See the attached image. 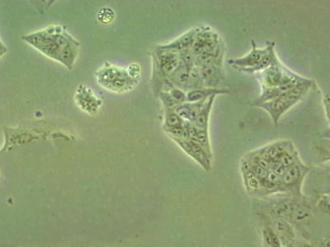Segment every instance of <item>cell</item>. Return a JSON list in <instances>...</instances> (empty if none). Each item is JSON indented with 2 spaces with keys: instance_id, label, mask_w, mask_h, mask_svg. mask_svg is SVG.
<instances>
[{
  "instance_id": "cell-1",
  "label": "cell",
  "mask_w": 330,
  "mask_h": 247,
  "mask_svg": "<svg viewBox=\"0 0 330 247\" xmlns=\"http://www.w3.org/2000/svg\"><path fill=\"white\" fill-rule=\"evenodd\" d=\"M259 73V79L262 89H276L301 77L286 68L279 60H276L270 67Z\"/></svg>"
},
{
  "instance_id": "cell-2",
  "label": "cell",
  "mask_w": 330,
  "mask_h": 247,
  "mask_svg": "<svg viewBox=\"0 0 330 247\" xmlns=\"http://www.w3.org/2000/svg\"><path fill=\"white\" fill-rule=\"evenodd\" d=\"M309 172V167L301 160L287 167L281 178L282 190L290 192L294 195H302V183Z\"/></svg>"
},
{
  "instance_id": "cell-3",
  "label": "cell",
  "mask_w": 330,
  "mask_h": 247,
  "mask_svg": "<svg viewBox=\"0 0 330 247\" xmlns=\"http://www.w3.org/2000/svg\"><path fill=\"white\" fill-rule=\"evenodd\" d=\"M274 45V42H267L265 48L259 49L254 41H252V49L249 54H247L244 57L228 60L227 63L237 70L239 68H254L262 62V60L269 52L270 49Z\"/></svg>"
},
{
  "instance_id": "cell-4",
  "label": "cell",
  "mask_w": 330,
  "mask_h": 247,
  "mask_svg": "<svg viewBox=\"0 0 330 247\" xmlns=\"http://www.w3.org/2000/svg\"><path fill=\"white\" fill-rule=\"evenodd\" d=\"M200 30H201V27L191 29L189 31H187L186 33L182 35L181 37H178V39L170 42L169 44L161 45L160 46V49L172 50L177 53H181L186 49H191L195 38L198 34Z\"/></svg>"
},
{
  "instance_id": "cell-5",
  "label": "cell",
  "mask_w": 330,
  "mask_h": 247,
  "mask_svg": "<svg viewBox=\"0 0 330 247\" xmlns=\"http://www.w3.org/2000/svg\"><path fill=\"white\" fill-rule=\"evenodd\" d=\"M198 68L205 88L217 89L218 84L223 78L222 66L204 65H201Z\"/></svg>"
},
{
  "instance_id": "cell-6",
  "label": "cell",
  "mask_w": 330,
  "mask_h": 247,
  "mask_svg": "<svg viewBox=\"0 0 330 247\" xmlns=\"http://www.w3.org/2000/svg\"><path fill=\"white\" fill-rule=\"evenodd\" d=\"M257 107L266 111L270 114L273 123L277 125L281 117L289 109H291L292 106H291L288 102H286L283 98L278 97V98L273 99V100H271L268 102H263Z\"/></svg>"
},
{
  "instance_id": "cell-7",
  "label": "cell",
  "mask_w": 330,
  "mask_h": 247,
  "mask_svg": "<svg viewBox=\"0 0 330 247\" xmlns=\"http://www.w3.org/2000/svg\"><path fill=\"white\" fill-rule=\"evenodd\" d=\"M296 201L291 199H285L278 201L270 206V213L275 217V219H290Z\"/></svg>"
},
{
  "instance_id": "cell-8",
  "label": "cell",
  "mask_w": 330,
  "mask_h": 247,
  "mask_svg": "<svg viewBox=\"0 0 330 247\" xmlns=\"http://www.w3.org/2000/svg\"><path fill=\"white\" fill-rule=\"evenodd\" d=\"M190 71L191 70L189 68H187L186 66L180 61L178 68H176L175 71L168 77V82L174 88L181 89L187 92Z\"/></svg>"
},
{
  "instance_id": "cell-9",
  "label": "cell",
  "mask_w": 330,
  "mask_h": 247,
  "mask_svg": "<svg viewBox=\"0 0 330 247\" xmlns=\"http://www.w3.org/2000/svg\"><path fill=\"white\" fill-rule=\"evenodd\" d=\"M230 91L225 89H211V88H202V89L192 90L187 92V102H197L204 101L209 98L210 96H217L221 94H229Z\"/></svg>"
},
{
  "instance_id": "cell-10",
  "label": "cell",
  "mask_w": 330,
  "mask_h": 247,
  "mask_svg": "<svg viewBox=\"0 0 330 247\" xmlns=\"http://www.w3.org/2000/svg\"><path fill=\"white\" fill-rule=\"evenodd\" d=\"M271 226L273 227V230L275 231L276 233L279 237L282 245L283 244V242L285 244H286V243L291 242V240L294 239L295 233H294L293 229H292L288 222L285 219H274Z\"/></svg>"
},
{
  "instance_id": "cell-11",
  "label": "cell",
  "mask_w": 330,
  "mask_h": 247,
  "mask_svg": "<svg viewBox=\"0 0 330 247\" xmlns=\"http://www.w3.org/2000/svg\"><path fill=\"white\" fill-rule=\"evenodd\" d=\"M215 97L216 96H210L202 105V108L193 122L194 125L198 129H208L209 127L210 114L212 112Z\"/></svg>"
},
{
  "instance_id": "cell-12",
  "label": "cell",
  "mask_w": 330,
  "mask_h": 247,
  "mask_svg": "<svg viewBox=\"0 0 330 247\" xmlns=\"http://www.w3.org/2000/svg\"><path fill=\"white\" fill-rule=\"evenodd\" d=\"M311 208L307 203L296 202L290 219L297 224H306L311 219Z\"/></svg>"
},
{
  "instance_id": "cell-13",
  "label": "cell",
  "mask_w": 330,
  "mask_h": 247,
  "mask_svg": "<svg viewBox=\"0 0 330 247\" xmlns=\"http://www.w3.org/2000/svg\"><path fill=\"white\" fill-rule=\"evenodd\" d=\"M189 141H190L191 147V158H193L197 163H199L203 169L209 171L212 168V164H211L212 158L206 154V152L202 149V147L198 145L196 142Z\"/></svg>"
},
{
  "instance_id": "cell-14",
  "label": "cell",
  "mask_w": 330,
  "mask_h": 247,
  "mask_svg": "<svg viewBox=\"0 0 330 247\" xmlns=\"http://www.w3.org/2000/svg\"><path fill=\"white\" fill-rule=\"evenodd\" d=\"M76 55L77 48L75 46V43L70 42V40H68L67 44L61 49L59 61L64 64L67 68L71 69L72 68V65L75 60Z\"/></svg>"
},
{
  "instance_id": "cell-15",
  "label": "cell",
  "mask_w": 330,
  "mask_h": 247,
  "mask_svg": "<svg viewBox=\"0 0 330 247\" xmlns=\"http://www.w3.org/2000/svg\"><path fill=\"white\" fill-rule=\"evenodd\" d=\"M301 160L299 157L298 152L296 151V148L291 141H289L288 145L286 147V150L283 152L280 157L278 159V162L283 165V167H291L292 165Z\"/></svg>"
},
{
  "instance_id": "cell-16",
  "label": "cell",
  "mask_w": 330,
  "mask_h": 247,
  "mask_svg": "<svg viewBox=\"0 0 330 247\" xmlns=\"http://www.w3.org/2000/svg\"><path fill=\"white\" fill-rule=\"evenodd\" d=\"M274 47H275V45L270 49L269 52L267 54V56L262 60V62L260 63L259 65L255 66L254 68H239L238 71H240L243 73H259V72H261V71L264 70L266 68H268L271 65H273V63L275 62L276 60H278V56L276 55Z\"/></svg>"
},
{
  "instance_id": "cell-17",
  "label": "cell",
  "mask_w": 330,
  "mask_h": 247,
  "mask_svg": "<svg viewBox=\"0 0 330 247\" xmlns=\"http://www.w3.org/2000/svg\"><path fill=\"white\" fill-rule=\"evenodd\" d=\"M241 171L246 188L250 192H259L260 190H263L262 189V180H260L259 177L253 174L251 172H249L246 167H244L242 165Z\"/></svg>"
},
{
  "instance_id": "cell-18",
  "label": "cell",
  "mask_w": 330,
  "mask_h": 247,
  "mask_svg": "<svg viewBox=\"0 0 330 247\" xmlns=\"http://www.w3.org/2000/svg\"><path fill=\"white\" fill-rule=\"evenodd\" d=\"M262 237L267 247H282L280 239L272 226H265L262 230Z\"/></svg>"
},
{
  "instance_id": "cell-19",
  "label": "cell",
  "mask_w": 330,
  "mask_h": 247,
  "mask_svg": "<svg viewBox=\"0 0 330 247\" xmlns=\"http://www.w3.org/2000/svg\"><path fill=\"white\" fill-rule=\"evenodd\" d=\"M202 88H205V87L202 77L200 74L199 68L197 66H194L193 68H191V71H190V74H189V84H188V88H187V92L189 91H192V90L202 89Z\"/></svg>"
},
{
  "instance_id": "cell-20",
  "label": "cell",
  "mask_w": 330,
  "mask_h": 247,
  "mask_svg": "<svg viewBox=\"0 0 330 247\" xmlns=\"http://www.w3.org/2000/svg\"><path fill=\"white\" fill-rule=\"evenodd\" d=\"M195 142L202 147V149L206 152V154L211 158L212 157V145H211V142H210L208 129H199V131L197 134V139Z\"/></svg>"
},
{
  "instance_id": "cell-21",
  "label": "cell",
  "mask_w": 330,
  "mask_h": 247,
  "mask_svg": "<svg viewBox=\"0 0 330 247\" xmlns=\"http://www.w3.org/2000/svg\"><path fill=\"white\" fill-rule=\"evenodd\" d=\"M185 121L186 120H183L180 116H178V114L173 112V109H166L164 129L184 126Z\"/></svg>"
},
{
  "instance_id": "cell-22",
  "label": "cell",
  "mask_w": 330,
  "mask_h": 247,
  "mask_svg": "<svg viewBox=\"0 0 330 247\" xmlns=\"http://www.w3.org/2000/svg\"><path fill=\"white\" fill-rule=\"evenodd\" d=\"M165 130L173 140H189V135L184 125V126H178V127L168 128V129H165Z\"/></svg>"
},
{
  "instance_id": "cell-23",
  "label": "cell",
  "mask_w": 330,
  "mask_h": 247,
  "mask_svg": "<svg viewBox=\"0 0 330 247\" xmlns=\"http://www.w3.org/2000/svg\"><path fill=\"white\" fill-rule=\"evenodd\" d=\"M47 36V34L46 31H43L38 32V33L30 35V36H26L24 39L26 42H28L29 44L32 45L39 49L41 47L43 46L45 38Z\"/></svg>"
},
{
  "instance_id": "cell-24",
  "label": "cell",
  "mask_w": 330,
  "mask_h": 247,
  "mask_svg": "<svg viewBox=\"0 0 330 247\" xmlns=\"http://www.w3.org/2000/svg\"><path fill=\"white\" fill-rule=\"evenodd\" d=\"M173 112H175L176 114H178V116L183 119V120L189 121L190 119V115H191V102H185V103H182V104H178L175 107L172 108Z\"/></svg>"
},
{
  "instance_id": "cell-25",
  "label": "cell",
  "mask_w": 330,
  "mask_h": 247,
  "mask_svg": "<svg viewBox=\"0 0 330 247\" xmlns=\"http://www.w3.org/2000/svg\"><path fill=\"white\" fill-rule=\"evenodd\" d=\"M39 50H41L45 55H47L48 57L52 58L54 60L59 61L61 49L55 44V42H52L47 45H43L40 48Z\"/></svg>"
},
{
  "instance_id": "cell-26",
  "label": "cell",
  "mask_w": 330,
  "mask_h": 247,
  "mask_svg": "<svg viewBox=\"0 0 330 247\" xmlns=\"http://www.w3.org/2000/svg\"><path fill=\"white\" fill-rule=\"evenodd\" d=\"M115 19V13L110 8H102L97 13V20L102 24H109Z\"/></svg>"
},
{
  "instance_id": "cell-27",
  "label": "cell",
  "mask_w": 330,
  "mask_h": 247,
  "mask_svg": "<svg viewBox=\"0 0 330 247\" xmlns=\"http://www.w3.org/2000/svg\"><path fill=\"white\" fill-rule=\"evenodd\" d=\"M179 58L180 61L190 70L195 66L196 55H194L191 49H186L183 52L179 53Z\"/></svg>"
},
{
  "instance_id": "cell-28",
  "label": "cell",
  "mask_w": 330,
  "mask_h": 247,
  "mask_svg": "<svg viewBox=\"0 0 330 247\" xmlns=\"http://www.w3.org/2000/svg\"><path fill=\"white\" fill-rule=\"evenodd\" d=\"M167 92L169 94L171 98L173 99V102H175L176 104H182V103L187 102L186 91L173 86Z\"/></svg>"
},
{
  "instance_id": "cell-29",
  "label": "cell",
  "mask_w": 330,
  "mask_h": 247,
  "mask_svg": "<svg viewBox=\"0 0 330 247\" xmlns=\"http://www.w3.org/2000/svg\"><path fill=\"white\" fill-rule=\"evenodd\" d=\"M126 84H127V82L124 78L118 77V78H116L115 80L113 81V86L115 89H121L126 86Z\"/></svg>"
},
{
  "instance_id": "cell-30",
  "label": "cell",
  "mask_w": 330,
  "mask_h": 247,
  "mask_svg": "<svg viewBox=\"0 0 330 247\" xmlns=\"http://www.w3.org/2000/svg\"><path fill=\"white\" fill-rule=\"evenodd\" d=\"M6 51H7V49H6L5 46L3 45L2 42L0 41V57H1L2 55H4V54L6 53Z\"/></svg>"
}]
</instances>
